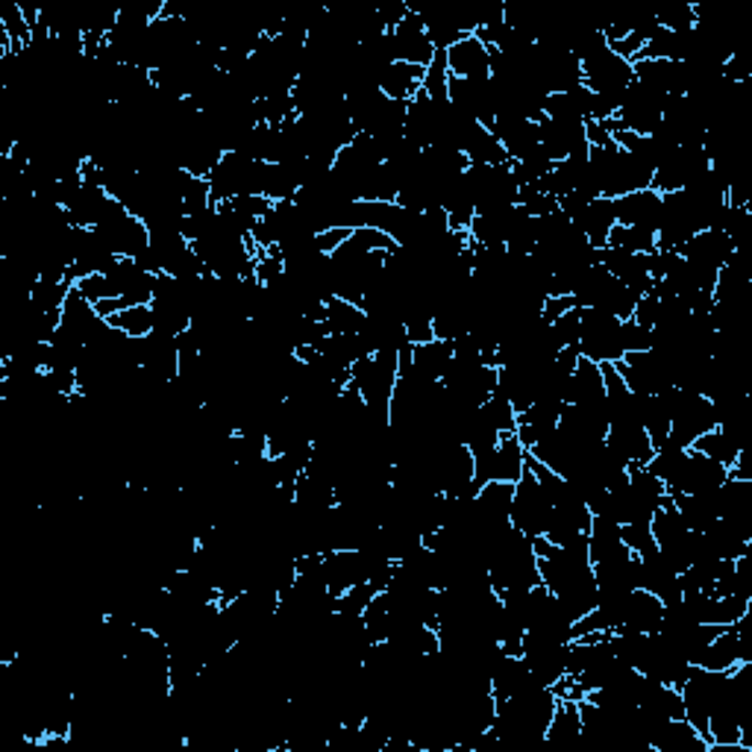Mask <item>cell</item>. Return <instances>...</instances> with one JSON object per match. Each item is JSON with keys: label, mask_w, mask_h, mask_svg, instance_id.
I'll use <instances>...</instances> for the list:
<instances>
[{"label": "cell", "mask_w": 752, "mask_h": 752, "mask_svg": "<svg viewBox=\"0 0 752 752\" xmlns=\"http://www.w3.org/2000/svg\"><path fill=\"white\" fill-rule=\"evenodd\" d=\"M620 538H623V544H627L635 555L646 553V550H653L655 546L650 523H627V527H620Z\"/></svg>", "instance_id": "obj_41"}, {"label": "cell", "mask_w": 752, "mask_h": 752, "mask_svg": "<svg viewBox=\"0 0 752 752\" xmlns=\"http://www.w3.org/2000/svg\"><path fill=\"white\" fill-rule=\"evenodd\" d=\"M635 82V74H632V63H627L623 56H618L611 47L594 54L591 59L583 63V86L600 98L615 100L620 107V100L627 95V89Z\"/></svg>", "instance_id": "obj_5"}, {"label": "cell", "mask_w": 752, "mask_h": 752, "mask_svg": "<svg viewBox=\"0 0 752 752\" xmlns=\"http://www.w3.org/2000/svg\"><path fill=\"white\" fill-rule=\"evenodd\" d=\"M600 265L609 270L611 277L620 279L623 286L632 288L638 297H644L653 288V277H650V265H646L644 253H629L618 251V247H602Z\"/></svg>", "instance_id": "obj_17"}, {"label": "cell", "mask_w": 752, "mask_h": 752, "mask_svg": "<svg viewBox=\"0 0 752 752\" xmlns=\"http://www.w3.org/2000/svg\"><path fill=\"white\" fill-rule=\"evenodd\" d=\"M708 168H711V162L703 147H676L659 162L650 188L659 195H673V191H682L690 183H697L703 174H708Z\"/></svg>", "instance_id": "obj_8"}, {"label": "cell", "mask_w": 752, "mask_h": 752, "mask_svg": "<svg viewBox=\"0 0 752 752\" xmlns=\"http://www.w3.org/2000/svg\"><path fill=\"white\" fill-rule=\"evenodd\" d=\"M262 174H265V162H256L251 156H242V153L226 151L207 177L212 203H226V200L247 198V195H262Z\"/></svg>", "instance_id": "obj_2"}, {"label": "cell", "mask_w": 752, "mask_h": 752, "mask_svg": "<svg viewBox=\"0 0 752 752\" xmlns=\"http://www.w3.org/2000/svg\"><path fill=\"white\" fill-rule=\"evenodd\" d=\"M620 318L602 309H583V321H579V341L576 350L579 356L591 358L597 365L606 362H620L623 358V335H620Z\"/></svg>", "instance_id": "obj_3"}, {"label": "cell", "mask_w": 752, "mask_h": 752, "mask_svg": "<svg viewBox=\"0 0 752 752\" xmlns=\"http://www.w3.org/2000/svg\"><path fill=\"white\" fill-rule=\"evenodd\" d=\"M453 365V344L450 341L432 339L427 344H414L412 347V374L430 383H441L444 374Z\"/></svg>", "instance_id": "obj_27"}, {"label": "cell", "mask_w": 752, "mask_h": 752, "mask_svg": "<svg viewBox=\"0 0 752 752\" xmlns=\"http://www.w3.org/2000/svg\"><path fill=\"white\" fill-rule=\"evenodd\" d=\"M690 450H697L699 456L711 458V462H717V465H723V467H732L738 453H741V450L734 447L732 441L726 439L723 432L717 430V427L715 430L703 432V435L690 444Z\"/></svg>", "instance_id": "obj_32"}, {"label": "cell", "mask_w": 752, "mask_h": 752, "mask_svg": "<svg viewBox=\"0 0 752 752\" xmlns=\"http://www.w3.org/2000/svg\"><path fill=\"white\" fill-rule=\"evenodd\" d=\"M423 77H427V68H421V65L395 63L379 77V91L388 100H403V103H409L414 95H421Z\"/></svg>", "instance_id": "obj_28"}, {"label": "cell", "mask_w": 752, "mask_h": 752, "mask_svg": "<svg viewBox=\"0 0 752 752\" xmlns=\"http://www.w3.org/2000/svg\"><path fill=\"white\" fill-rule=\"evenodd\" d=\"M479 409H483L485 418H488V421L497 427V432H515L518 430V412L511 409L509 400H506V397H502L497 388H494V395L488 397V400H485Z\"/></svg>", "instance_id": "obj_35"}, {"label": "cell", "mask_w": 752, "mask_h": 752, "mask_svg": "<svg viewBox=\"0 0 752 752\" xmlns=\"http://www.w3.org/2000/svg\"><path fill=\"white\" fill-rule=\"evenodd\" d=\"M112 295L124 306H151L153 288H156V274L144 270L135 259H118L107 270Z\"/></svg>", "instance_id": "obj_12"}, {"label": "cell", "mask_w": 752, "mask_h": 752, "mask_svg": "<svg viewBox=\"0 0 752 752\" xmlns=\"http://www.w3.org/2000/svg\"><path fill=\"white\" fill-rule=\"evenodd\" d=\"M655 21H659V27L671 30V33H688L697 27V12H694V3H676V7L655 12Z\"/></svg>", "instance_id": "obj_37"}, {"label": "cell", "mask_w": 752, "mask_h": 752, "mask_svg": "<svg viewBox=\"0 0 752 752\" xmlns=\"http://www.w3.org/2000/svg\"><path fill=\"white\" fill-rule=\"evenodd\" d=\"M662 600L655 594L635 588V591H629L627 602H623V623H620V629L638 632V635H650V632H659V627H662Z\"/></svg>", "instance_id": "obj_22"}, {"label": "cell", "mask_w": 752, "mask_h": 752, "mask_svg": "<svg viewBox=\"0 0 752 752\" xmlns=\"http://www.w3.org/2000/svg\"><path fill=\"white\" fill-rule=\"evenodd\" d=\"M638 86L655 91V95H685V68L682 63L667 59H635L632 63Z\"/></svg>", "instance_id": "obj_19"}, {"label": "cell", "mask_w": 752, "mask_h": 752, "mask_svg": "<svg viewBox=\"0 0 752 752\" xmlns=\"http://www.w3.org/2000/svg\"><path fill=\"white\" fill-rule=\"evenodd\" d=\"M491 133L497 135V142L506 147L509 162L523 159V156H529V153L541 147V142H538V124L523 121V118L518 115H500L491 124Z\"/></svg>", "instance_id": "obj_21"}, {"label": "cell", "mask_w": 752, "mask_h": 752, "mask_svg": "<svg viewBox=\"0 0 752 752\" xmlns=\"http://www.w3.org/2000/svg\"><path fill=\"white\" fill-rule=\"evenodd\" d=\"M732 253H734L732 239H729L726 233H720V230H715V226H708V230L697 233L688 244H685V247H682L679 256L682 259L694 262V265H699V268L720 270L726 262H729Z\"/></svg>", "instance_id": "obj_18"}, {"label": "cell", "mask_w": 752, "mask_h": 752, "mask_svg": "<svg viewBox=\"0 0 752 752\" xmlns=\"http://www.w3.org/2000/svg\"><path fill=\"white\" fill-rule=\"evenodd\" d=\"M567 403L571 406H588L602 403L606 400V383H602V371L597 362L579 356L574 374L567 376Z\"/></svg>", "instance_id": "obj_24"}, {"label": "cell", "mask_w": 752, "mask_h": 752, "mask_svg": "<svg viewBox=\"0 0 752 752\" xmlns=\"http://www.w3.org/2000/svg\"><path fill=\"white\" fill-rule=\"evenodd\" d=\"M606 247H618V251L629 253H653L659 244H655V233H646V230H635V226L615 224L611 226L609 244Z\"/></svg>", "instance_id": "obj_34"}, {"label": "cell", "mask_w": 752, "mask_h": 752, "mask_svg": "<svg viewBox=\"0 0 752 752\" xmlns=\"http://www.w3.org/2000/svg\"><path fill=\"white\" fill-rule=\"evenodd\" d=\"M615 371L623 376V383H627V388L632 395L650 397L673 386L671 362H667L662 353H655V350L627 353L620 362H615Z\"/></svg>", "instance_id": "obj_6"}, {"label": "cell", "mask_w": 752, "mask_h": 752, "mask_svg": "<svg viewBox=\"0 0 752 752\" xmlns=\"http://www.w3.org/2000/svg\"><path fill=\"white\" fill-rule=\"evenodd\" d=\"M615 218L623 226L659 233V224H662V195L653 191V188L623 195V198L615 200Z\"/></svg>", "instance_id": "obj_15"}, {"label": "cell", "mask_w": 752, "mask_h": 752, "mask_svg": "<svg viewBox=\"0 0 752 752\" xmlns=\"http://www.w3.org/2000/svg\"><path fill=\"white\" fill-rule=\"evenodd\" d=\"M476 485L485 483H518L520 474L527 471V450L515 432H500L497 447L474 456Z\"/></svg>", "instance_id": "obj_7"}, {"label": "cell", "mask_w": 752, "mask_h": 752, "mask_svg": "<svg viewBox=\"0 0 752 752\" xmlns=\"http://www.w3.org/2000/svg\"><path fill=\"white\" fill-rule=\"evenodd\" d=\"M462 153H465L471 165H506V162H509L506 147H502V144L497 142V135L483 124H474L467 130Z\"/></svg>", "instance_id": "obj_31"}, {"label": "cell", "mask_w": 752, "mask_h": 752, "mask_svg": "<svg viewBox=\"0 0 752 752\" xmlns=\"http://www.w3.org/2000/svg\"><path fill=\"white\" fill-rule=\"evenodd\" d=\"M538 142L541 151L553 162H564L574 153H588L591 144L585 139V121H555V118H541L538 121Z\"/></svg>", "instance_id": "obj_11"}, {"label": "cell", "mask_w": 752, "mask_h": 752, "mask_svg": "<svg viewBox=\"0 0 752 752\" xmlns=\"http://www.w3.org/2000/svg\"><path fill=\"white\" fill-rule=\"evenodd\" d=\"M618 224L615 218V200L609 198H594L591 203H585V209L574 218V226H579V233L588 239L594 251H602L609 244L611 226Z\"/></svg>", "instance_id": "obj_23"}, {"label": "cell", "mask_w": 752, "mask_h": 752, "mask_svg": "<svg viewBox=\"0 0 752 752\" xmlns=\"http://www.w3.org/2000/svg\"><path fill=\"white\" fill-rule=\"evenodd\" d=\"M553 518V502L544 494V488L538 485L532 471H523L520 479L515 483V497H511V527L523 532L527 538H544L546 527Z\"/></svg>", "instance_id": "obj_4"}, {"label": "cell", "mask_w": 752, "mask_h": 752, "mask_svg": "<svg viewBox=\"0 0 752 752\" xmlns=\"http://www.w3.org/2000/svg\"><path fill=\"white\" fill-rule=\"evenodd\" d=\"M391 42H395L397 63L430 68V63L435 59V47H432L430 36H427V27H423V21L418 12L409 10V15L391 30Z\"/></svg>", "instance_id": "obj_13"}, {"label": "cell", "mask_w": 752, "mask_h": 752, "mask_svg": "<svg viewBox=\"0 0 752 752\" xmlns=\"http://www.w3.org/2000/svg\"><path fill=\"white\" fill-rule=\"evenodd\" d=\"M367 583V562L358 550H330L323 553V585L332 597H341L353 585Z\"/></svg>", "instance_id": "obj_14"}, {"label": "cell", "mask_w": 752, "mask_h": 752, "mask_svg": "<svg viewBox=\"0 0 752 752\" xmlns=\"http://www.w3.org/2000/svg\"><path fill=\"white\" fill-rule=\"evenodd\" d=\"M376 588L371 583H358L353 585L350 591H344L341 597H335V611L341 615H362L367 609V602L376 597Z\"/></svg>", "instance_id": "obj_38"}, {"label": "cell", "mask_w": 752, "mask_h": 752, "mask_svg": "<svg viewBox=\"0 0 752 752\" xmlns=\"http://www.w3.org/2000/svg\"><path fill=\"white\" fill-rule=\"evenodd\" d=\"M579 321H583V309H567L562 318H555V321L550 323L555 341H559V347H576V341H579Z\"/></svg>", "instance_id": "obj_40"}, {"label": "cell", "mask_w": 752, "mask_h": 752, "mask_svg": "<svg viewBox=\"0 0 752 752\" xmlns=\"http://www.w3.org/2000/svg\"><path fill=\"white\" fill-rule=\"evenodd\" d=\"M620 335H623V350L627 353H641V350L653 347V330L644 327V323H638L635 318H627V321L620 323Z\"/></svg>", "instance_id": "obj_39"}, {"label": "cell", "mask_w": 752, "mask_h": 752, "mask_svg": "<svg viewBox=\"0 0 752 752\" xmlns=\"http://www.w3.org/2000/svg\"><path fill=\"white\" fill-rule=\"evenodd\" d=\"M726 479H729V467L717 465V462H711V458L706 456H699L697 450H688V456L682 462L679 474L673 476L664 488H667V497H676V494H708L717 491Z\"/></svg>", "instance_id": "obj_9"}, {"label": "cell", "mask_w": 752, "mask_h": 752, "mask_svg": "<svg viewBox=\"0 0 752 752\" xmlns=\"http://www.w3.org/2000/svg\"><path fill=\"white\" fill-rule=\"evenodd\" d=\"M650 750L653 752H708V741L694 726L679 720H664L650 729Z\"/></svg>", "instance_id": "obj_20"}, {"label": "cell", "mask_w": 752, "mask_h": 752, "mask_svg": "<svg viewBox=\"0 0 752 752\" xmlns=\"http://www.w3.org/2000/svg\"><path fill=\"white\" fill-rule=\"evenodd\" d=\"M444 54H447L450 77H458V80H491V47L476 36H465Z\"/></svg>", "instance_id": "obj_16"}, {"label": "cell", "mask_w": 752, "mask_h": 752, "mask_svg": "<svg viewBox=\"0 0 752 752\" xmlns=\"http://www.w3.org/2000/svg\"><path fill=\"white\" fill-rule=\"evenodd\" d=\"M109 323L118 327L124 335H130V339H144V335L153 332V312L151 306H126L118 314H112Z\"/></svg>", "instance_id": "obj_33"}, {"label": "cell", "mask_w": 752, "mask_h": 752, "mask_svg": "<svg viewBox=\"0 0 752 752\" xmlns=\"http://www.w3.org/2000/svg\"><path fill=\"white\" fill-rule=\"evenodd\" d=\"M350 233H353V230H344V226H330V230H323V233L314 235V244H318V251H321L323 256H332V253L339 251L341 244L347 242Z\"/></svg>", "instance_id": "obj_42"}, {"label": "cell", "mask_w": 752, "mask_h": 752, "mask_svg": "<svg viewBox=\"0 0 752 752\" xmlns=\"http://www.w3.org/2000/svg\"><path fill=\"white\" fill-rule=\"evenodd\" d=\"M606 444L618 453L629 467L646 465L653 458V444L650 435L641 427L635 414H618L609 418V432H606Z\"/></svg>", "instance_id": "obj_10"}, {"label": "cell", "mask_w": 752, "mask_h": 752, "mask_svg": "<svg viewBox=\"0 0 752 752\" xmlns=\"http://www.w3.org/2000/svg\"><path fill=\"white\" fill-rule=\"evenodd\" d=\"M567 309H579V306L574 303V297H546L544 306H541V318H544L546 323H553L555 318H562Z\"/></svg>", "instance_id": "obj_43"}, {"label": "cell", "mask_w": 752, "mask_h": 752, "mask_svg": "<svg viewBox=\"0 0 752 752\" xmlns=\"http://www.w3.org/2000/svg\"><path fill=\"white\" fill-rule=\"evenodd\" d=\"M367 314L365 309L353 300H344V297H327L323 303V327L330 335H356V332L365 330Z\"/></svg>", "instance_id": "obj_29"}, {"label": "cell", "mask_w": 752, "mask_h": 752, "mask_svg": "<svg viewBox=\"0 0 752 752\" xmlns=\"http://www.w3.org/2000/svg\"><path fill=\"white\" fill-rule=\"evenodd\" d=\"M583 738V715H579V703L576 699H559L555 711L550 717V726L544 732V747H574Z\"/></svg>", "instance_id": "obj_25"}, {"label": "cell", "mask_w": 752, "mask_h": 752, "mask_svg": "<svg viewBox=\"0 0 752 752\" xmlns=\"http://www.w3.org/2000/svg\"><path fill=\"white\" fill-rule=\"evenodd\" d=\"M585 139L591 147H606L611 142V133L606 121H585Z\"/></svg>", "instance_id": "obj_44"}, {"label": "cell", "mask_w": 752, "mask_h": 752, "mask_svg": "<svg viewBox=\"0 0 752 752\" xmlns=\"http://www.w3.org/2000/svg\"><path fill=\"white\" fill-rule=\"evenodd\" d=\"M71 283H51V279H36L30 288V300L42 309H63L68 295H71Z\"/></svg>", "instance_id": "obj_36"}, {"label": "cell", "mask_w": 752, "mask_h": 752, "mask_svg": "<svg viewBox=\"0 0 752 752\" xmlns=\"http://www.w3.org/2000/svg\"><path fill=\"white\" fill-rule=\"evenodd\" d=\"M682 523L690 532H706L715 520H720V506H717V491L708 494H676L671 497Z\"/></svg>", "instance_id": "obj_26"}, {"label": "cell", "mask_w": 752, "mask_h": 752, "mask_svg": "<svg viewBox=\"0 0 752 752\" xmlns=\"http://www.w3.org/2000/svg\"><path fill=\"white\" fill-rule=\"evenodd\" d=\"M738 664H743L741 655V641H738V632L734 627H726L723 632H717L715 641L703 650V655L697 659V667H706V671H734Z\"/></svg>", "instance_id": "obj_30"}, {"label": "cell", "mask_w": 752, "mask_h": 752, "mask_svg": "<svg viewBox=\"0 0 752 752\" xmlns=\"http://www.w3.org/2000/svg\"><path fill=\"white\" fill-rule=\"evenodd\" d=\"M488 579H491L497 597L511 591H529V588L541 585L532 538H527L515 527L494 538L491 550H488Z\"/></svg>", "instance_id": "obj_1"}]
</instances>
